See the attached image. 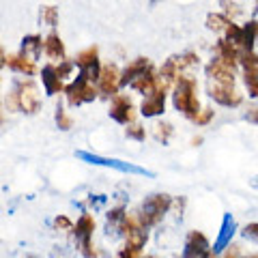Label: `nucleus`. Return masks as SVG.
Returning <instances> with one entry per match:
<instances>
[{"label": "nucleus", "instance_id": "1", "mask_svg": "<svg viewBox=\"0 0 258 258\" xmlns=\"http://www.w3.org/2000/svg\"><path fill=\"white\" fill-rule=\"evenodd\" d=\"M172 106L183 118L194 123V118L200 112V99H198V80L191 76V71H185L172 86Z\"/></svg>", "mask_w": 258, "mask_h": 258}, {"label": "nucleus", "instance_id": "2", "mask_svg": "<svg viewBox=\"0 0 258 258\" xmlns=\"http://www.w3.org/2000/svg\"><path fill=\"white\" fill-rule=\"evenodd\" d=\"M120 235L125 237V245L118 249L120 258H138L142 256V249L149 243V228H144L140 224L138 215L127 213L123 224H120Z\"/></svg>", "mask_w": 258, "mask_h": 258}, {"label": "nucleus", "instance_id": "3", "mask_svg": "<svg viewBox=\"0 0 258 258\" xmlns=\"http://www.w3.org/2000/svg\"><path fill=\"white\" fill-rule=\"evenodd\" d=\"M170 209H172V196L170 194H164V191H157V194H151V196L144 198V203L140 205V211L136 215H138V220L144 228L151 230L153 226H157L164 220Z\"/></svg>", "mask_w": 258, "mask_h": 258}, {"label": "nucleus", "instance_id": "4", "mask_svg": "<svg viewBox=\"0 0 258 258\" xmlns=\"http://www.w3.org/2000/svg\"><path fill=\"white\" fill-rule=\"evenodd\" d=\"M64 101L71 108H80L84 103H91L99 97V91H97V84L91 82L86 76V71H78V76H74L69 84H64Z\"/></svg>", "mask_w": 258, "mask_h": 258}, {"label": "nucleus", "instance_id": "5", "mask_svg": "<svg viewBox=\"0 0 258 258\" xmlns=\"http://www.w3.org/2000/svg\"><path fill=\"white\" fill-rule=\"evenodd\" d=\"M11 86H13L15 95H18L20 112L35 116L37 112L41 110V103H43V97H41V91H39L37 82L28 76H22V78H15Z\"/></svg>", "mask_w": 258, "mask_h": 258}, {"label": "nucleus", "instance_id": "6", "mask_svg": "<svg viewBox=\"0 0 258 258\" xmlns=\"http://www.w3.org/2000/svg\"><path fill=\"white\" fill-rule=\"evenodd\" d=\"M97 230V222H95V215L91 211H84L82 215L78 217V222L74 224V239H76V247L80 249L82 256H97L95 247H93V235Z\"/></svg>", "mask_w": 258, "mask_h": 258}, {"label": "nucleus", "instance_id": "7", "mask_svg": "<svg viewBox=\"0 0 258 258\" xmlns=\"http://www.w3.org/2000/svg\"><path fill=\"white\" fill-rule=\"evenodd\" d=\"M168 91H172L170 86H168L164 80L159 78L157 86L153 88L151 93L144 95V99L140 101V108L138 112L144 116V118H157L166 112V101H168Z\"/></svg>", "mask_w": 258, "mask_h": 258}, {"label": "nucleus", "instance_id": "8", "mask_svg": "<svg viewBox=\"0 0 258 258\" xmlns=\"http://www.w3.org/2000/svg\"><path fill=\"white\" fill-rule=\"evenodd\" d=\"M207 95L222 108H241L245 101V95L239 91L237 84H220L207 80Z\"/></svg>", "mask_w": 258, "mask_h": 258}, {"label": "nucleus", "instance_id": "9", "mask_svg": "<svg viewBox=\"0 0 258 258\" xmlns=\"http://www.w3.org/2000/svg\"><path fill=\"white\" fill-rule=\"evenodd\" d=\"M110 106H108V114L112 120H116L118 125H127L132 120L138 118V108H136L134 99L129 95L116 93L114 97H110Z\"/></svg>", "mask_w": 258, "mask_h": 258}, {"label": "nucleus", "instance_id": "10", "mask_svg": "<svg viewBox=\"0 0 258 258\" xmlns=\"http://www.w3.org/2000/svg\"><path fill=\"white\" fill-rule=\"evenodd\" d=\"M76 155L86 161V164H93V166H106V168H114L118 172H125V174H140V176H153V172L144 170V168L136 166V164H127V161H120V159H110V157H101V155H93V153H86V151H78Z\"/></svg>", "mask_w": 258, "mask_h": 258}, {"label": "nucleus", "instance_id": "11", "mask_svg": "<svg viewBox=\"0 0 258 258\" xmlns=\"http://www.w3.org/2000/svg\"><path fill=\"white\" fill-rule=\"evenodd\" d=\"M74 62L80 71H86V76L91 82L97 84L99 80V74H101V58H99V47L97 45H88L84 50H80L76 56H74Z\"/></svg>", "mask_w": 258, "mask_h": 258}, {"label": "nucleus", "instance_id": "12", "mask_svg": "<svg viewBox=\"0 0 258 258\" xmlns=\"http://www.w3.org/2000/svg\"><path fill=\"white\" fill-rule=\"evenodd\" d=\"M120 69L116 62H106L101 64V74L99 80H97V91H99V97H114L116 93H120Z\"/></svg>", "mask_w": 258, "mask_h": 258}, {"label": "nucleus", "instance_id": "13", "mask_svg": "<svg viewBox=\"0 0 258 258\" xmlns=\"http://www.w3.org/2000/svg\"><path fill=\"white\" fill-rule=\"evenodd\" d=\"M183 256L185 258H209L211 254V243L205 237V232L200 230H189L185 237V245H183Z\"/></svg>", "mask_w": 258, "mask_h": 258}, {"label": "nucleus", "instance_id": "14", "mask_svg": "<svg viewBox=\"0 0 258 258\" xmlns=\"http://www.w3.org/2000/svg\"><path fill=\"white\" fill-rule=\"evenodd\" d=\"M205 76H207V80H211V82L237 84V71L230 69L226 62H222L217 56H213V58L205 64Z\"/></svg>", "mask_w": 258, "mask_h": 258}, {"label": "nucleus", "instance_id": "15", "mask_svg": "<svg viewBox=\"0 0 258 258\" xmlns=\"http://www.w3.org/2000/svg\"><path fill=\"white\" fill-rule=\"evenodd\" d=\"M39 78H41L43 93L47 97H56L64 91V80L58 76V71H56V62H45L43 67L39 69Z\"/></svg>", "mask_w": 258, "mask_h": 258}, {"label": "nucleus", "instance_id": "16", "mask_svg": "<svg viewBox=\"0 0 258 258\" xmlns=\"http://www.w3.org/2000/svg\"><path fill=\"white\" fill-rule=\"evenodd\" d=\"M43 56L50 62H60L67 58V47H64V41L60 39L58 32H56V28L43 37Z\"/></svg>", "mask_w": 258, "mask_h": 258}, {"label": "nucleus", "instance_id": "17", "mask_svg": "<svg viewBox=\"0 0 258 258\" xmlns=\"http://www.w3.org/2000/svg\"><path fill=\"white\" fill-rule=\"evenodd\" d=\"M237 235V222H235V217H232L230 213H226L224 215V220H222V228H220V235H217L215 239V243L211 245V254H222L226 247H228L232 243V237Z\"/></svg>", "mask_w": 258, "mask_h": 258}, {"label": "nucleus", "instance_id": "18", "mask_svg": "<svg viewBox=\"0 0 258 258\" xmlns=\"http://www.w3.org/2000/svg\"><path fill=\"white\" fill-rule=\"evenodd\" d=\"M7 67H9L13 74L18 76H28V78H35L39 74V64L37 60L24 56L22 52H15V54H7Z\"/></svg>", "mask_w": 258, "mask_h": 258}, {"label": "nucleus", "instance_id": "19", "mask_svg": "<svg viewBox=\"0 0 258 258\" xmlns=\"http://www.w3.org/2000/svg\"><path fill=\"white\" fill-rule=\"evenodd\" d=\"M215 56L220 58L222 62H226L230 69H239V56H241V50L239 47L232 43V41H228L226 37H222L220 41L215 43Z\"/></svg>", "mask_w": 258, "mask_h": 258}, {"label": "nucleus", "instance_id": "20", "mask_svg": "<svg viewBox=\"0 0 258 258\" xmlns=\"http://www.w3.org/2000/svg\"><path fill=\"white\" fill-rule=\"evenodd\" d=\"M151 64H153V62H151L149 58H144V56H138V58L129 60V62L125 64V69H120V86H123V88L129 86L136 78L142 74V71H147Z\"/></svg>", "mask_w": 258, "mask_h": 258}, {"label": "nucleus", "instance_id": "21", "mask_svg": "<svg viewBox=\"0 0 258 258\" xmlns=\"http://www.w3.org/2000/svg\"><path fill=\"white\" fill-rule=\"evenodd\" d=\"M159 82V74H157V69H155V64H151V67L147 71H142V74L134 80L132 84H129V88H132L134 93H140V95H147L151 93L153 88L157 86Z\"/></svg>", "mask_w": 258, "mask_h": 258}, {"label": "nucleus", "instance_id": "22", "mask_svg": "<svg viewBox=\"0 0 258 258\" xmlns=\"http://www.w3.org/2000/svg\"><path fill=\"white\" fill-rule=\"evenodd\" d=\"M20 52L32 60H39L43 54V37L41 35H26L20 43Z\"/></svg>", "mask_w": 258, "mask_h": 258}, {"label": "nucleus", "instance_id": "23", "mask_svg": "<svg viewBox=\"0 0 258 258\" xmlns=\"http://www.w3.org/2000/svg\"><path fill=\"white\" fill-rule=\"evenodd\" d=\"M256 47V20H249L241 26V39H239V50H254Z\"/></svg>", "mask_w": 258, "mask_h": 258}, {"label": "nucleus", "instance_id": "24", "mask_svg": "<svg viewBox=\"0 0 258 258\" xmlns=\"http://www.w3.org/2000/svg\"><path fill=\"white\" fill-rule=\"evenodd\" d=\"M151 132H153V138H155L159 144H168L174 136V125L170 120H157V123L151 127Z\"/></svg>", "mask_w": 258, "mask_h": 258}, {"label": "nucleus", "instance_id": "25", "mask_svg": "<svg viewBox=\"0 0 258 258\" xmlns=\"http://www.w3.org/2000/svg\"><path fill=\"white\" fill-rule=\"evenodd\" d=\"M241 80L249 99L258 101V69H241Z\"/></svg>", "mask_w": 258, "mask_h": 258}, {"label": "nucleus", "instance_id": "26", "mask_svg": "<svg viewBox=\"0 0 258 258\" xmlns=\"http://www.w3.org/2000/svg\"><path fill=\"white\" fill-rule=\"evenodd\" d=\"M125 215H127V209H125V205L112 207L110 211L106 213V226H108V230H114L116 235H120L118 230H120V224H123Z\"/></svg>", "mask_w": 258, "mask_h": 258}, {"label": "nucleus", "instance_id": "27", "mask_svg": "<svg viewBox=\"0 0 258 258\" xmlns=\"http://www.w3.org/2000/svg\"><path fill=\"white\" fill-rule=\"evenodd\" d=\"M39 18H41V24H43V26H47L50 30L58 28V22H60L58 7H54V5H43L41 9H39Z\"/></svg>", "mask_w": 258, "mask_h": 258}, {"label": "nucleus", "instance_id": "28", "mask_svg": "<svg viewBox=\"0 0 258 258\" xmlns=\"http://www.w3.org/2000/svg\"><path fill=\"white\" fill-rule=\"evenodd\" d=\"M54 123H56V127H58L60 132H71L74 125H76V120L67 112V108H64L62 103H58V106H56V112H54Z\"/></svg>", "mask_w": 258, "mask_h": 258}, {"label": "nucleus", "instance_id": "29", "mask_svg": "<svg viewBox=\"0 0 258 258\" xmlns=\"http://www.w3.org/2000/svg\"><path fill=\"white\" fill-rule=\"evenodd\" d=\"M230 18L228 15H224L222 11L220 13H209L207 15V28L211 32H217V35H222V32L226 30V26H228Z\"/></svg>", "mask_w": 258, "mask_h": 258}, {"label": "nucleus", "instance_id": "30", "mask_svg": "<svg viewBox=\"0 0 258 258\" xmlns=\"http://www.w3.org/2000/svg\"><path fill=\"white\" fill-rule=\"evenodd\" d=\"M125 136L129 140H136V142H144L147 140V127H144L138 118L132 120V123L125 125Z\"/></svg>", "mask_w": 258, "mask_h": 258}, {"label": "nucleus", "instance_id": "31", "mask_svg": "<svg viewBox=\"0 0 258 258\" xmlns=\"http://www.w3.org/2000/svg\"><path fill=\"white\" fill-rule=\"evenodd\" d=\"M220 7H222V13L228 15L230 20H235L243 13V7H241L239 3H232V0H220Z\"/></svg>", "mask_w": 258, "mask_h": 258}, {"label": "nucleus", "instance_id": "32", "mask_svg": "<svg viewBox=\"0 0 258 258\" xmlns=\"http://www.w3.org/2000/svg\"><path fill=\"white\" fill-rule=\"evenodd\" d=\"M213 118H215V110H213V108H209V106H205V108H200L198 116L194 118V125H198V127H207Z\"/></svg>", "mask_w": 258, "mask_h": 258}, {"label": "nucleus", "instance_id": "33", "mask_svg": "<svg viewBox=\"0 0 258 258\" xmlns=\"http://www.w3.org/2000/svg\"><path fill=\"white\" fill-rule=\"evenodd\" d=\"M56 71H58V76L62 80H69L71 76H74V71H76V62L69 60V58H64L60 62H56Z\"/></svg>", "mask_w": 258, "mask_h": 258}, {"label": "nucleus", "instance_id": "34", "mask_svg": "<svg viewBox=\"0 0 258 258\" xmlns=\"http://www.w3.org/2000/svg\"><path fill=\"white\" fill-rule=\"evenodd\" d=\"M3 103H5V110L9 112V114H15V112H20V103H18V95H15V91H13V86H11V91L5 95V99H3Z\"/></svg>", "mask_w": 258, "mask_h": 258}, {"label": "nucleus", "instance_id": "35", "mask_svg": "<svg viewBox=\"0 0 258 258\" xmlns=\"http://www.w3.org/2000/svg\"><path fill=\"white\" fill-rule=\"evenodd\" d=\"M241 237L243 239H249V241H256L258 243V222H249L241 228Z\"/></svg>", "mask_w": 258, "mask_h": 258}, {"label": "nucleus", "instance_id": "36", "mask_svg": "<svg viewBox=\"0 0 258 258\" xmlns=\"http://www.w3.org/2000/svg\"><path fill=\"white\" fill-rule=\"evenodd\" d=\"M54 228L60 230V232H71V228H74V222H71L67 215H56L54 217Z\"/></svg>", "mask_w": 258, "mask_h": 258}, {"label": "nucleus", "instance_id": "37", "mask_svg": "<svg viewBox=\"0 0 258 258\" xmlns=\"http://www.w3.org/2000/svg\"><path fill=\"white\" fill-rule=\"evenodd\" d=\"M245 120H249L252 125H258V106H249L245 110Z\"/></svg>", "mask_w": 258, "mask_h": 258}, {"label": "nucleus", "instance_id": "38", "mask_svg": "<svg viewBox=\"0 0 258 258\" xmlns=\"http://www.w3.org/2000/svg\"><path fill=\"white\" fill-rule=\"evenodd\" d=\"M226 249H228V252H222L224 256H241V252H239L241 247H239V245H232V243H230V245L226 247Z\"/></svg>", "mask_w": 258, "mask_h": 258}, {"label": "nucleus", "instance_id": "39", "mask_svg": "<svg viewBox=\"0 0 258 258\" xmlns=\"http://www.w3.org/2000/svg\"><path fill=\"white\" fill-rule=\"evenodd\" d=\"M7 114H9V112L5 110V103L0 101V127H3V125L7 123Z\"/></svg>", "mask_w": 258, "mask_h": 258}, {"label": "nucleus", "instance_id": "40", "mask_svg": "<svg viewBox=\"0 0 258 258\" xmlns=\"http://www.w3.org/2000/svg\"><path fill=\"white\" fill-rule=\"evenodd\" d=\"M7 67V52H5V47L0 45V69Z\"/></svg>", "mask_w": 258, "mask_h": 258}, {"label": "nucleus", "instance_id": "41", "mask_svg": "<svg viewBox=\"0 0 258 258\" xmlns=\"http://www.w3.org/2000/svg\"><path fill=\"white\" fill-rule=\"evenodd\" d=\"M203 144V136H194L191 138V147H200Z\"/></svg>", "mask_w": 258, "mask_h": 258}, {"label": "nucleus", "instance_id": "42", "mask_svg": "<svg viewBox=\"0 0 258 258\" xmlns=\"http://www.w3.org/2000/svg\"><path fill=\"white\" fill-rule=\"evenodd\" d=\"M256 45H258V20H256Z\"/></svg>", "mask_w": 258, "mask_h": 258}, {"label": "nucleus", "instance_id": "43", "mask_svg": "<svg viewBox=\"0 0 258 258\" xmlns=\"http://www.w3.org/2000/svg\"><path fill=\"white\" fill-rule=\"evenodd\" d=\"M254 13H258V0H256V5H254Z\"/></svg>", "mask_w": 258, "mask_h": 258}, {"label": "nucleus", "instance_id": "44", "mask_svg": "<svg viewBox=\"0 0 258 258\" xmlns=\"http://www.w3.org/2000/svg\"><path fill=\"white\" fill-rule=\"evenodd\" d=\"M0 86H3V78H0Z\"/></svg>", "mask_w": 258, "mask_h": 258}]
</instances>
